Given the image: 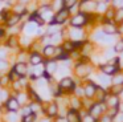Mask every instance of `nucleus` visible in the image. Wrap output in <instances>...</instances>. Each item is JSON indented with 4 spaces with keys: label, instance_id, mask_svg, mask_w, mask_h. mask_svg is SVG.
Masks as SVG:
<instances>
[{
    "label": "nucleus",
    "instance_id": "nucleus-1",
    "mask_svg": "<svg viewBox=\"0 0 123 122\" xmlns=\"http://www.w3.org/2000/svg\"><path fill=\"white\" fill-rule=\"evenodd\" d=\"M97 70V66L91 62V58L89 57H81L78 61H74L73 64V76L78 81H85L90 78Z\"/></svg>",
    "mask_w": 123,
    "mask_h": 122
},
{
    "label": "nucleus",
    "instance_id": "nucleus-2",
    "mask_svg": "<svg viewBox=\"0 0 123 122\" xmlns=\"http://www.w3.org/2000/svg\"><path fill=\"white\" fill-rule=\"evenodd\" d=\"M62 32H64L65 39H69L72 41H83L89 39V33H90L87 28H77V27L70 25H65Z\"/></svg>",
    "mask_w": 123,
    "mask_h": 122
},
{
    "label": "nucleus",
    "instance_id": "nucleus-3",
    "mask_svg": "<svg viewBox=\"0 0 123 122\" xmlns=\"http://www.w3.org/2000/svg\"><path fill=\"white\" fill-rule=\"evenodd\" d=\"M78 82L81 81H78L74 76H65L58 80V86L61 89V92L64 93V95H72L74 93L75 88H77Z\"/></svg>",
    "mask_w": 123,
    "mask_h": 122
},
{
    "label": "nucleus",
    "instance_id": "nucleus-4",
    "mask_svg": "<svg viewBox=\"0 0 123 122\" xmlns=\"http://www.w3.org/2000/svg\"><path fill=\"white\" fill-rule=\"evenodd\" d=\"M43 114L48 118H56L57 115H60V106L58 102L56 100H50V101H45L44 102V109H43Z\"/></svg>",
    "mask_w": 123,
    "mask_h": 122
},
{
    "label": "nucleus",
    "instance_id": "nucleus-5",
    "mask_svg": "<svg viewBox=\"0 0 123 122\" xmlns=\"http://www.w3.org/2000/svg\"><path fill=\"white\" fill-rule=\"evenodd\" d=\"M68 25L77 27V28H89V15H86L83 12H78L75 15H72Z\"/></svg>",
    "mask_w": 123,
    "mask_h": 122
},
{
    "label": "nucleus",
    "instance_id": "nucleus-6",
    "mask_svg": "<svg viewBox=\"0 0 123 122\" xmlns=\"http://www.w3.org/2000/svg\"><path fill=\"white\" fill-rule=\"evenodd\" d=\"M70 17H72L70 11L68 9V8H62V9H60L58 12L54 13V17H53V21H52V23L58 24V25H61V27H65V25L69 24Z\"/></svg>",
    "mask_w": 123,
    "mask_h": 122
},
{
    "label": "nucleus",
    "instance_id": "nucleus-7",
    "mask_svg": "<svg viewBox=\"0 0 123 122\" xmlns=\"http://www.w3.org/2000/svg\"><path fill=\"white\" fill-rule=\"evenodd\" d=\"M82 85H83V92H85V98L94 100L97 94V89H98V84L94 80L87 78L85 81H82Z\"/></svg>",
    "mask_w": 123,
    "mask_h": 122
},
{
    "label": "nucleus",
    "instance_id": "nucleus-8",
    "mask_svg": "<svg viewBox=\"0 0 123 122\" xmlns=\"http://www.w3.org/2000/svg\"><path fill=\"white\" fill-rule=\"evenodd\" d=\"M98 45L95 44V42H93L90 39H86L85 41H83V45L81 47L80 52H81V56L82 57H89L91 58V56L94 54V53L98 50Z\"/></svg>",
    "mask_w": 123,
    "mask_h": 122
},
{
    "label": "nucleus",
    "instance_id": "nucleus-9",
    "mask_svg": "<svg viewBox=\"0 0 123 122\" xmlns=\"http://www.w3.org/2000/svg\"><path fill=\"white\" fill-rule=\"evenodd\" d=\"M89 113H90L95 119H99L105 113H107V106H106V103H105V102L94 101L93 105L89 108Z\"/></svg>",
    "mask_w": 123,
    "mask_h": 122
},
{
    "label": "nucleus",
    "instance_id": "nucleus-10",
    "mask_svg": "<svg viewBox=\"0 0 123 122\" xmlns=\"http://www.w3.org/2000/svg\"><path fill=\"white\" fill-rule=\"evenodd\" d=\"M90 78L94 80L99 86H103V88H106V89H109V88L111 86V77L105 74V73H102V72H99L98 69H97L95 73H94Z\"/></svg>",
    "mask_w": 123,
    "mask_h": 122
},
{
    "label": "nucleus",
    "instance_id": "nucleus-11",
    "mask_svg": "<svg viewBox=\"0 0 123 122\" xmlns=\"http://www.w3.org/2000/svg\"><path fill=\"white\" fill-rule=\"evenodd\" d=\"M3 106H4V110H6V113H7V111H13V113H19L23 105L20 103V101L17 100L16 95H15L13 93H12V95L6 101V102L3 103Z\"/></svg>",
    "mask_w": 123,
    "mask_h": 122
},
{
    "label": "nucleus",
    "instance_id": "nucleus-12",
    "mask_svg": "<svg viewBox=\"0 0 123 122\" xmlns=\"http://www.w3.org/2000/svg\"><path fill=\"white\" fill-rule=\"evenodd\" d=\"M29 69H31V65L28 62H20V61H16V62L12 64V70L19 76V78L28 77Z\"/></svg>",
    "mask_w": 123,
    "mask_h": 122
},
{
    "label": "nucleus",
    "instance_id": "nucleus-13",
    "mask_svg": "<svg viewBox=\"0 0 123 122\" xmlns=\"http://www.w3.org/2000/svg\"><path fill=\"white\" fill-rule=\"evenodd\" d=\"M101 29L105 32L106 34H111V36H119V27L114 23V21H106V20H101L99 23Z\"/></svg>",
    "mask_w": 123,
    "mask_h": 122
},
{
    "label": "nucleus",
    "instance_id": "nucleus-14",
    "mask_svg": "<svg viewBox=\"0 0 123 122\" xmlns=\"http://www.w3.org/2000/svg\"><path fill=\"white\" fill-rule=\"evenodd\" d=\"M97 0H80V12H83L86 15L89 13H97Z\"/></svg>",
    "mask_w": 123,
    "mask_h": 122
},
{
    "label": "nucleus",
    "instance_id": "nucleus-15",
    "mask_svg": "<svg viewBox=\"0 0 123 122\" xmlns=\"http://www.w3.org/2000/svg\"><path fill=\"white\" fill-rule=\"evenodd\" d=\"M97 69H98L99 72H102V73L107 74V76L112 77L114 74H117L118 72H120L123 68H120V66H117V65H112V64H110L109 61H106V62L101 64V65L97 66Z\"/></svg>",
    "mask_w": 123,
    "mask_h": 122
},
{
    "label": "nucleus",
    "instance_id": "nucleus-16",
    "mask_svg": "<svg viewBox=\"0 0 123 122\" xmlns=\"http://www.w3.org/2000/svg\"><path fill=\"white\" fill-rule=\"evenodd\" d=\"M45 62V57L43 56V53L40 50H31L29 52V58H28V64L31 66L41 65Z\"/></svg>",
    "mask_w": 123,
    "mask_h": 122
},
{
    "label": "nucleus",
    "instance_id": "nucleus-17",
    "mask_svg": "<svg viewBox=\"0 0 123 122\" xmlns=\"http://www.w3.org/2000/svg\"><path fill=\"white\" fill-rule=\"evenodd\" d=\"M24 21V17L19 13H15V12H11V15L7 17V20L4 21L1 25H4L6 28H11V27H16L19 24H21Z\"/></svg>",
    "mask_w": 123,
    "mask_h": 122
},
{
    "label": "nucleus",
    "instance_id": "nucleus-18",
    "mask_svg": "<svg viewBox=\"0 0 123 122\" xmlns=\"http://www.w3.org/2000/svg\"><path fill=\"white\" fill-rule=\"evenodd\" d=\"M40 27L37 25L36 23L33 21H24V25H23V34H27V36H31V37H35L37 36V31Z\"/></svg>",
    "mask_w": 123,
    "mask_h": 122
},
{
    "label": "nucleus",
    "instance_id": "nucleus-19",
    "mask_svg": "<svg viewBox=\"0 0 123 122\" xmlns=\"http://www.w3.org/2000/svg\"><path fill=\"white\" fill-rule=\"evenodd\" d=\"M3 42L7 48H9L11 50H15V52L21 49V47H20V36H8Z\"/></svg>",
    "mask_w": 123,
    "mask_h": 122
},
{
    "label": "nucleus",
    "instance_id": "nucleus-20",
    "mask_svg": "<svg viewBox=\"0 0 123 122\" xmlns=\"http://www.w3.org/2000/svg\"><path fill=\"white\" fill-rule=\"evenodd\" d=\"M44 66H45V72H48L49 74L56 77L57 72H58V68H60V62L56 58H49V60H45Z\"/></svg>",
    "mask_w": 123,
    "mask_h": 122
},
{
    "label": "nucleus",
    "instance_id": "nucleus-21",
    "mask_svg": "<svg viewBox=\"0 0 123 122\" xmlns=\"http://www.w3.org/2000/svg\"><path fill=\"white\" fill-rule=\"evenodd\" d=\"M105 103H106V106H107V110H109V109H119L120 103H122L120 95H117V94H111V93H109V95H107Z\"/></svg>",
    "mask_w": 123,
    "mask_h": 122
},
{
    "label": "nucleus",
    "instance_id": "nucleus-22",
    "mask_svg": "<svg viewBox=\"0 0 123 122\" xmlns=\"http://www.w3.org/2000/svg\"><path fill=\"white\" fill-rule=\"evenodd\" d=\"M68 100H69V109H74V110L83 109V98H80L77 95L72 94L68 95Z\"/></svg>",
    "mask_w": 123,
    "mask_h": 122
},
{
    "label": "nucleus",
    "instance_id": "nucleus-23",
    "mask_svg": "<svg viewBox=\"0 0 123 122\" xmlns=\"http://www.w3.org/2000/svg\"><path fill=\"white\" fill-rule=\"evenodd\" d=\"M56 49H57V45H44L41 48V53L43 56L45 57V60H49V58H56Z\"/></svg>",
    "mask_w": 123,
    "mask_h": 122
},
{
    "label": "nucleus",
    "instance_id": "nucleus-24",
    "mask_svg": "<svg viewBox=\"0 0 123 122\" xmlns=\"http://www.w3.org/2000/svg\"><path fill=\"white\" fill-rule=\"evenodd\" d=\"M1 122H21V115L20 113H13V111H7L0 118Z\"/></svg>",
    "mask_w": 123,
    "mask_h": 122
},
{
    "label": "nucleus",
    "instance_id": "nucleus-25",
    "mask_svg": "<svg viewBox=\"0 0 123 122\" xmlns=\"http://www.w3.org/2000/svg\"><path fill=\"white\" fill-rule=\"evenodd\" d=\"M107 95H109V89H106V88L99 86V85H98V89H97V94H95L94 101H98V102H105V101H106V98H107Z\"/></svg>",
    "mask_w": 123,
    "mask_h": 122
},
{
    "label": "nucleus",
    "instance_id": "nucleus-26",
    "mask_svg": "<svg viewBox=\"0 0 123 122\" xmlns=\"http://www.w3.org/2000/svg\"><path fill=\"white\" fill-rule=\"evenodd\" d=\"M66 118L69 122H81L82 117L80 114V110H74V109H69L66 113Z\"/></svg>",
    "mask_w": 123,
    "mask_h": 122
},
{
    "label": "nucleus",
    "instance_id": "nucleus-27",
    "mask_svg": "<svg viewBox=\"0 0 123 122\" xmlns=\"http://www.w3.org/2000/svg\"><path fill=\"white\" fill-rule=\"evenodd\" d=\"M13 94L17 97V100L20 101V103H21L23 106H24V105H28V103L31 102V100H29V95H28V92H27V90H21V92L13 93Z\"/></svg>",
    "mask_w": 123,
    "mask_h": 122
},
{
    "label": "nucleus",
    "instance_id": "nucleus-28",
    "mask_svg": "<svg viewBox=\"0 0 123 122\" xmlns=\"http://www.w3.org/2000/svg\"><path fill=\"white\" fill-rule=\"evenodd\" d=\"M61 47L64 48V50L68 52V53H72V52H74V50H77V48H75V42L72 41V40H69V39H65L64 42L61 44Z\"/></svg>",
    "mask_w": 123,
    "mask_h": 122
},
{
    "label": "nucleus",
    "instance_id": "nucleus-29",
    "mask_svg": "<svg viewBox=\"0 0 123 122\" xmlns=\"http://www.w3.org/2000/svg\"><path fill=\"white\" fill-rule=\"evenodd\" d=\"M98 1V0H97ZM111 7V4H109V3H105V1H98V4H97V15L99 16H103L105 13L107 12V9Z\"/></svg>",
    "mask_w": 123,
    "mask_h": 122
},
{
    "label": "nucleus",
    "instance_id": "nucleus-30",
    "mask_svg": "<svg viewBox=\"0 0 123 122\" xmlns=\"http://www.w3.org/2000/svg\"><path fill=\"white\" fill-rule=\"evenodd\" d=\"M12 68V62L9 60H0V74H7Z\"/></svg>",
    "mask_w": 123,
    "mask_h": 122
},
{
    "label": "nucleus",
    "instance_id": "nucleus-31",
    "mask_svg": "<svg viewBox=\"0 0 123 122\" xmlns=\"http://www.w3.org/2000/svg\"><path fill=\"white\" fill-rule=\"evenodd\" d=\"M114 23L118 27L123 25V7H119L115 9V16H114Z\"/></svg>",
    "mask_w": 123,
    "mask_h": 122
},
{
    "label": "nucleus",
    "instance_id": "nucleus-32",
    "mask_svg": "<svg viewBox=\"0 0 123 122\" xmlns=\"http://www.w3.org/2000/svg\"><path fill=\"white\" fill-rule=\"evenodd\" d=\"M111 85H123V69L111 77Z\"/></svg>",
    "mask_w": 123,
    "mask_h": 122
},
{
    "label": "nucleus",
    "instance_id": "nucleus-33",
    "mask_svg": "<svg viewBox=\"0 0 123 122\" xmlns=\"http://www.w3.org/2000/svg\"><path fill=\"white\" fill-rule=\"evenodd\" d=\"M50 7L54 12H58L60 9L65 8V0H52L50 3Z\"/></svg>",
    "mask_w": 123,
    "mask_h": 122
},
{
    "label": "nucleus",
    "instance_id": "nucleus-34",
    "mask_svg": "<svg viewBox=\"0 0 123 122\" xmlns=\"http://www.w3.org/2000/svg\"><path fill=\"white\" fill-rule=\"evenodd\" d=\"M114 50L117 54H120V53H123V37L119 36V39L117 40V42L114 44Z\"/></svg>",
    "mask_w": 123,
    "mask_h": 122
},
{
    "label": "nucleus",
    "instance_id": "nucleus-35",
    "mask_svg": "<svg viewBox=\"0 0 123 122\" xmlns=\"http://www.w3.org/2000/svg\"><path fill=\"white\" fill-rule=\"evenodd\" d=\"M122 92H123V85H111L109 88V93H111V94L120 95Z\"/></svg>",
    "mask_w": 123,
    "mask_h": 122
},
{
    "label": "nucleus",
    "instance_id": "nucleus-36",
    "mask_svg": "<svg viewBox=\"0 0 123 122\" xmlns=\"http://www.w3.org/2000/svg\"><path fill=\"white\" fill-rule=\"evenodd\" d=\"M38 118H40V115H37V114L32 113V114H29V115L21 117V122H37Z\"/></svg>",
    "mask_w": 123,
    "mask_h": 122
},
{
    "label": "nucleus",
    "instance_id": "nucleus-37",
    "mask_svg": "<svg viewBox=\"0 0 123 122\" xmlns=\"http://www.w3.org/2000/svg\"><path fill=\"white\" fill-rule=\"evenodd\" d=\"M19 113H20V115H21V117H25V115H29V114H32V110H31L29 103H28V105L21 106V109H20Z\"/></svg>",
    "mask_w": 123,
    "mask_h": 122
},
{
    "label": "nucleus",
    "instance_id": "nucleus-38",
    "mask_svg": "<svg viewBox=\"0 0 123 122\" xmlns=\"http://www.w3.org/2000/svg\"><path fill=\"white\" fill-rule=\"evenodd\" d=\"M81 122H98V119H95V118H94V117L87 111L85 115H82V121H81Z\"/></svg>",
    "mask_w": 123,
    "mask_h": 122
},
{
    "label": "nucleus",
    "instance_id": "nucleus-39",
    "mask_svg": "<svg viewBox=\"0 0 123 122\" xmlns=\"http://www.w3.org/2000/svg\"><path fill=\"white\" fill-rule=\"evenodd\" d=\"M98 122H114V118H112L109 113H105L103 115L98 119Z\"/></svg>",
    "mask_w": 123,
    "mask_h": 122
},
{
    "label": "nucleus",
    "instance_id": "nucleus-40",
    "mask_svg": "<svg viewBox=\"0 0 123 122\" xmlns=\"http://www.w3.org/2000/svg\"><path fill=\"white\" fill-rule=\"evenodd\" d=\"M78 3H80V0H65V8H68V9H70L72 7H74V5H77Z\"/></svg>",
    "mask_w": 123,
    "mask_h": 122
},
{
    "label": "nucleus",
    "instance_id": "nucleus-41",
    "mask_svg": "<svg viewBox=\"0 0 123 122\" xmlns=\"http://www.w3.org/2000/svg\"><path fill=\"white\" fill-rule=\"evenodd\" d=\"M52 122H69L66 118V115H57L56 118H53Z\"/></svg>",
    "mask_w": 123,
    "mask_h": 122
},
{
    "label": "nucleus",
    "instance_id": "nucleus-42",
    "mask_svg": "<svg viewBox=\"0 0 123 122\" xmlns=\"http://www.w3.org/2000/svg\"><path fill=\"white\" fill-rule=\"evenodd\" d=\"M111 5H112L114 8L123 7V0H111Z\"/></svg>",
    "mask_w": 123,
    "mask_h": 122
},
{
    "label": "nucleus",
    "instance_id": "nucleus-43",
    "mask_svg": "<svg viewBox=\"0 0 123 122\" xmlns=\"http://www.w3.org/2000/svg\"><path fill=\"white\" fill-rule=\"evenodd\" d=\"M114 122H123V111H118V114L114 117Z\"/></svg>",
    "mask_w": 123,
    "mask_h": 122
},
{
    "label": "nucleus",
    "instance_id": "nucleus-44",
    "mask_svg": "<svg viewBox=\"0 0 123 122\" xmlns=\"http://www.w3.org/2000/svg\"><path fill=\"white\" fill-rule=\"evenodd\" d=\"M52 121H53L52 118H48V117L43 115V117H40V118H38V121H37V122H52Z\"/></svg>",
    "mask_w": 123,
    "mask_h": 122
},
{
    "label": "nucleus",
    "instance_id": "nucleus-45",
    "mask_svg": "<svg viewBox=\"0 0 123 122\" xmlns=\"http://www.w3.org/2000/svg\"><path fill=\"white\" fill-rule=\"evenodd\" d=\"M119 57H120V61H122V66H123V53H120Z\"/></svg>",
    "mask_w": 123,
    "mask_h": 122
},
{
    "label": "nucleus",
    "instance_id": "nucleus-46",
    "mask_svg": "<svg viewBox=\"0 0 123 122\" xmlns=\"http://www.w3.org/2000/svg\"><path fill=\"white\" fill-rule=\"evenodd\" d=\"M119 110H120V111H123V102L120 103V106H119Z\"/></svg>",
    "mask_w": 123,
    "mask_h": 122
},
{
    "label": "nucleus",
    "instance_id": "nucleus-47",
    "mask_svg": "<svg viewBox=\"0 0 123 122\" xmlns=\"http://www.w3.org/2000/svg\"><path fill=\"white\" fill-rule=\"evenodd\" d=\"M120 100H122V102H123V92L120 93Z\"/></svg>",
    "mask_w": 123,
    "mask_h": 122
}]
</instances>
